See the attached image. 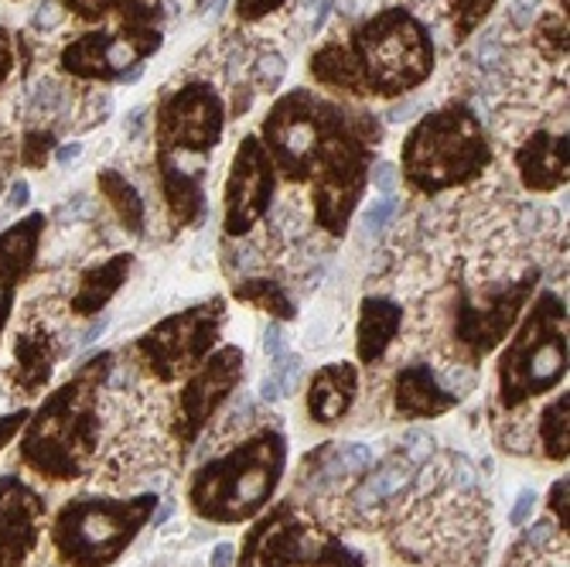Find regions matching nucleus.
<instances>
[{"label": "nucleus", "instance_id": "c756f323", "mask_svg": "<svg viewBox=\"0 0 570 567\" xmlns=\"http://www.w3.org/2000/svg\"><path fill=\"white\" fill-rule=\"evenodd\" d=\"M284 72H287V62L277 48H264L261 56L253 62V86L261 92H274L281 82H284Z\"/></svg>", "mask_w": 570, "mask_h": 567}, {"label": "nucleus", "instance_id": "bb28decb", "mask_svg": "<svg viewBox=\"0 0 570 567\" xmlns=\"http://www.w3.org/2000/svg\"><path fill=\"white\" fill-rule=\"evenodd\" d=\"M533 45L547 62H563L567 59V18L560 11L540 14L533 25Z\"/></svg>", "mask_w": 570, "mask_h": 567}, {"label": "nucleus", "instance_id": "49530a36", "mask_svg": "<svg viewBox=\"0 0 570 567\" xmlns=\"http://www.w3.org/2000/svg\"><path fill=\"white\" fill-rule=\"evenodd\" d=\"M31 198V185L28 182H14L11 192H8V209H24Z\"/></svg>", "mask_w": 570, "mask_h": 567}, {"label": "nucleus", "instance_id": "8fccbe9b", "mask_svg": "<svg viewBox=\"0 0 570 567\" xmlns=\"http://www.w3.org/2000/svg\"><path fill=\"white\" fill-rule=\"evenodd\" d=\"M236 554V547L233 544H219L216 550H213V567H233V557Z\"/></svg>", "mask_w": 570, "mask_h": 567}, {"label": "nucleus", "instance_id": "6e6d98bb", "mask_svg": "<svg viewBox=\"0 0 570 567\" xmlns=\"http://www.w3.org/2000/svg\"><path fill=\"white\" fill-rule=\"evenodd\" d=\"M0 188H4V182H0Z\"/></svg>", "mask_w": 570, "mask_h": 567}, {"label": "nucleus", "instance_id": "7ed1b4c3", "mask_svg": "<svg viewBox=\"0 0 570 567\" xmlns=\"http://www.w3.org/2000/svg\"><path fill=\"white\" fill-rule=\"evenodd\" d=\"M492 165V140L469 102H444L410 127L400 150V175L417 195L472 185Z\"/></svg>", "mask_w": 570, "mask_h": 567}, {"label": "nucleus", "instance_id": "cd10ccee", "mask_svg": "<svg viewBox=\"0 0 570 567\" xmlns=\"http://www.w3.org/2000/svg\"><path fill=\"white\" fill-rule=\"evenodd\" d=\"M499 0H451V35L454 41H469L482 21L495 11Z\"/></svg>", "mask_w": 570, "mask_h": 567}, {"label": "nucleus", "instance_id": "dca6fc26", "mask_svg": "<svg viewBox=\"0 0 570 567\" xmlns=\"http://www.w3.org/2000/svg\"><path fill=\"white\" fill-rule=\"evenodd\" d=\"M393 400L403 418H438L461 403V393L451 390L441 373L428 363L403 366L393 380Z\"/></svg>", "mask_w": 570, "mask_h": 567}, {"label": "nucleus", "instance_id": "58836bf2", "mask_svg": "<svg viewBox=\"0 0 570 567\" xmlns=\"http://www.w3.org/2000/svg\"><path fill=\"white\" fill-rule=\"evenodd\" d=\"M537 502H540V499H537V492H533V489H523L520 496H515V506L509 509V524H512V527H523V524L533 517Z\"/></svg>", "mask_w": 570, "mask_h": 567}, {"label": "nucleus", "instance_id": "4be33fe9", "mask_svg": "<svg viewBox=\"0 0 570 567\" xmlns=\"http://www.w3.org/2000/svg\"><path fill=\"white\" fill-rule=\"evenodd\" d=\"M66 8L82 21H107L117 14V28L124 31H161L165 8L161 0H66Z\"/></svg>", "mask_w": 570, "mask_h": 567}, {"label": "nucleus", "instance_id": "de8ad7c7", "mask_svg": "<svg viewBox=\"0 0 570 567\" xmlns=\"http://www.w3.org/2000/svg\"><path fill=\"white\" fill-rule=\"evenodd\" d=\"M550 537H553V527H550L547 520H543V524H533V527L527 530V544H530V547H540V544H547Z\"/></svg>", "mask_w": 570, "mask_h": 567}, {"label": "nucleus", "instance_id": "393cba45", "mask_svg": "<svg viewBox=\"0 0 570 567\" xmlns=\"http://www.w3.org/2000/svg\"><path fill=\"white\" fill-rule=\"evenodd\" d=\"M233 297L249 304V307H261V312H267L274 322H294L297 319L294 294L274 277H246V281L233 284Z\"/></svg>", "mask_w": 570, "mask_h": 567}, {"label": "nucleus", "instance_id": "2f4dec72", "mask_svg": "<svg viewBox=\"0 0 570 567\" xmlns=\"http://www.w3.org/2000/svg\"><path fill=\"white\" fill-rule=\"evenodd\" d=\"M335 451H338V461H342L345 476H352V472H366V469L373 466V448H370V444L345 441V444H335Z\"/></svg>", "mask_w": 570, "mask_h": 567}, {"label": "nucleus", "instance_id": "c85d7f7f", "mask_svg": "<svg viewBox=\"0 0 570 567\" xmlns=\"http://www.w3.org/2000/svg\"><path fill=\"white\" fill-rule=\"evenodd\" d=\"M540 441L550 458H567V393L540 414Z\"/></svg>", "mask_w": 570, "mask_h": 567}, {"label": "nucleus", "instance_id": "e433bc0d", "mask_svg": "<svg viewBox=\"0 0 570 567\" xmlns=\"http://www.w3.org/2000/svg\"><path fill=\"white\" fill-rule=\"evenodd\" d=\"M393 213H396V198H393V195H383L380 202H373L370 209H366V226H370L373 233H380V229L393 219Z\"/></svg>", "mask_w": 570, "mask_h": 567}, {"label": "nucleus", "instance_id": "f03ea898", "mask_svg": "<svg viewBox=\"0 0 570 567\" xmlns=\"http://www.w3.org/2000/svg\"><path fill=\"white\" fill-rule=\"evenodd\" d=\"M434 59L431 28L406 8H383L355 21L345 38L318 45L307 72L342 96L400 99L431 79Z\"/></svg>", "mask_w": 570, "mask_h": 567}, {"label": "nucleus", "instance_id": "f704fd0d", "mask_svg": "<svg viewBox=\"0 0 570 567\" xmlns=\"http://www.w3.org/2000/svg\"><path fill=\"white\" fill-rule=\"evenodd\" d=\"M297 377H301V355H277L274 359V370H271V380L277 383V390H281V397L284 393H291V387L297 383Z\"/></svg>", "mask_w": 570, "mask_h": 567}, {"label": "nucleus", "instance_id": "72a5a7b5", "mask_svg": "<svg viewBox=\"0 0 570 567\" xmlns=\"http://www.w3.org/2000/svg\"><path fill=\"white\" fill-rule=\"evenodd\" d=\"M62 102H66V92L56 86V82H41L38 92H31V114H62Z\"/></svg>", "mask_w": 570, "mask_h": 567}, {"label": "nucleus", "instance_id": "79ce46f5", "mask_svg": "<svg viewBox=\"0 0 570 567\" xmlns=\"http://www.w3.org/2000/svg\"><path fill=\"white\" fill-rule=\"evenodd\" d=\"M59 21H62V14L45 0V4H38V11H35V18H31V28H35V31H51Z\"/></svg>", "mask_w": 570, "mask_h": 567}, {"label": "nucleus", "instance_id": "4468645a", "mask_svg": "<svg viewBox=\"0 0 570 567\" xmlns=\"http://www.w3.org/2000/svg\"><path fill=\"white\" fill-rule=\"evenodd\" d=\"M243 377V349L236 345H223L216 349L205 363L198 366V373L188 380V387L181 390V421H178V434L185 441H191L209 418L219 410V403L236 390Z\"/></svg>", "mask_w": 570, "mask_h": 567}, {"label": "nucleus", "instance_id": "c9c22d12", "mask_svg": "<svg viewBox=\"0 0 570 567\" xmlns=\"http://www.w3.org/2000/svg\"><path fill=\"white\" fill-rule=\"evenodd\" d=\"M281 8H284V0H236V18L249 25V21H261Z\"/></svg>", "mask_w": 570, "mask_h": 567}, {"label": "nucleus", "instance_id": "9d476101", "mask_svg": "<svg viewBox=\"0 0 570 567\" xmlns=\"http://www.w3.org/2000/svg\"><path fill=\"white\" fill-rule=\"evenodd\" d=\"M537 284H540V271H527L520 281L492 284L482 294V301L472 297L464 284H458L454 304H451V335L458 349L469 355L472 363L485 359L502 339H509V332L527 312V304L533 301Z\"/></svg>", "mask_w": 570, "mask_h": 567}, {"label": "nucleus", "instance_id": "ddd939ff", "mask_svg": "<svg viewBox=\"0 0 570 567\" xmlns=\"http://www.w3.org/2000/svg\"><path fill=\"white\" fill-rule=\"evenodd\" d=\"M277 195V168L264 150L261 137L246 134L233 154L229 178L223 188V233L229 239H243L256 229Z\"/></svg>", "mask_w": 570, "mask_h": 567}, {"label": "nucleus", "instance_id": "f3484780", "mask_svg": "<svg viewBox=\"0 0 570 567\" xmlns=\"http://www.w3.org/2000/svg\"><path fill=\"white\" fill-rule=\"evenodd\" d=\"M205 165H181L171 162L165 154H158V178H161V195L168 205V216L175 229L195 226L209 213V202H205Z\"/></svg>", "mask_w": 570, "mask_h": 567}, {"label": "nucleus", "instance_id": "f257e3e1", "mask_svg": "<svg viewBox=\"0 0 570 567\" xmlns=\"http://www.w3.org/2000/svg\"><path fill=\"white\" fill-rule=\"evenodd\" d=\"M256 137L271 154L277 175L297 185L311 182L318 229L342 239L370 188L373 154L383 144V120L358 110L355 102L297 86L267 110Z\"/></svg>", "mask_w": 570, "mask_h": 567}, {"label": "nucleus", "instance_id": "423d86ee", "mask_svg": "<svg viewBox=\"0 0 570 567\" xmlns=\"http://www.w3.org/2000/svg\"><path fill=\"white\" fill-rule=\"evenodd\" d=\"M114 355L102 352L89 359L86 370L66 383L56 397H51L41 410V424L28 438V458L45 472H56L59 479H69L79 472L82 458L92 448V393L107 380Z\"/></svg>", "mask_w": 570, "mask_h": 567}, {"label": "nucleus", "instance_id": "5701e85b", "mask_svg": "<svg viewBox=\"0 0 570 567\" xmlns=\"http://www.w3.org/2000/svg\"><path fill=\"white\" fill-rule=\"evenodd\" d=\"M134 271V253H117L110 261H102L96 267H89L79 284H76V294H72V312L76 315H99L102 307L114 301V294L127 284Z\"/></svg>", "mask_w": 570, "mask_h": 567}, {"label": "nucleus", "instance_id": "2eb2a0df", "mask_svg": "<svg viewBox=\"0 0 570 567\" xmlns=\"http://www.w3.org/2000/svg\"><path fill=\"white\" fill-rule=\"evenodd\" d=\"M515 172L527 192L547 195L567 185V130H537L515 150Z\"/></svg>", "mask_w": 570, "mask_h": 567}, {"label": "nucleus", "instance_id": "f8f14e48", "mask_svg": "<svg viewBox=\"0 0 570 567\" xmlns=\"http://www.w3.org/2000/svg\"><path fill=\"white\" fill-rule=\"evenodd\" d=\"M161 31H124V28H99L79 35L62 48V69L76 79L89 82H137L144 72V59L161 48Z\"/></svg>", "mask_w": 570, "mask_h": 567}, {"label": "nucleus", "instance_id": "412c9836", "mask_svg": "<svg viewBox=\"0 0 570 567\" xmlns=\"http://www.w3.org/2000/svg\"><path fill=\"white\" fill-rule=\"evenodd\" d=\"M38 499L14 482L0 486V567H11L35 540V506Z\"/></svg>", "mask_w": 570, "mask_h": 567}, {"label": "nucleus", "instance_id": "a18cd8bd", "mask_svg": "<svg viewBox=\"0 0 570 567\" xmlns=\"http://www.w3.org/2000/svg\"><path fill=\"white\" fill-rule=\"evenodd\" d=\"M550 506H553L557 520H560V524H563V530H567V482H557V486H553V492H550Z\"/></svg>", "mask_w": 570, "mask_h": 567}, {"label": "nucleus", "instance_id": "864d4df0", "mask_svg": "<svg viewBox=\"0 0 570 567\" xmlns=\"http://www.w3.org/2000/svg\"><path fill=\"white\" fill-rule=\"evenodd\" d=\"M144 114H147V110H134V114H130V124H127V137H137V134H140V127H144Z\"/></svg>", "mask_w": 570, "mask_h": 567}, {"label": "nucleus", "instance_id": "37998d69", "mask_svg": "<svg viewBox=\"0 0 570 567\" xmlns=\"http://www.w3.org/2000/svg\"><path fill=\"white\" fill-rule=\"evenodd\" d=\"M284 322H271L267 329H264V352L271 355V359H277L281 352H284V329H281Z\"/></svg>", "mask_w": 570, "mask_h": 567}, {"label": "nucleus", "instance_id": "1a4fd4ad", "mask_svg": "<svg viewBox=\"0 0 570 567\" xmlns=\"http://www.w3.org/2000/svg\"><path fill=\"white\" fill-rule=\"evenodd\" d=\"M226 130V102L209 82H185L158 102L154 114V144L158 154L188 165L205 158L219 147Z\"/></svg>", "mask_w": 570, "mask_h": 567}, {"label": "nucleus", "instance_id": "6ab92c4d", "mask_svg": "<svg viewBox=\"0 0 570 567\" xmlns=\"http://www.w3.org/2000/svg\"><path fill=\"white\" fill-rule=\"evenodd\" d=\"M403 325V307L386 294H370L358 304V325H355V352L362 363H380Z\"/></svg>", "mask_w": 570, "mask_h": 567}, {"label": "nucleus", "instance_id": "aec40b11", "mask_svg": "<svg viewBox=\"0 0 570 567\" xmlns=\"http://www.w3.org/2000/svg\"><path fill=\"white\" fill-rule=\"evenodd\" d=\"M358 393V370L352 363H328L307 387V414L318 424H338Z\"/></svg>", "mask_w": 570, "mask_h": 567}, {"label": "nucleus", "instance_id": "5fc2aeb1", "mask_svg": "<svg viewBox=\"0 0 570 567\" xmlns=\"http://www.w3.org/2000/svg\"><path fill=\"white\" fill-rule=\"evenodd\" d=\"M171 512H175V506H171V502H165V506H161V512H158V517H154V530H158V527H161V524H165V520L171 517Z\"/></svg>", "mask_w": 570, "mask_h": 567}, {"label": "nucleus", "instance_id": "603ef678", "mask_svg": "<svg viewBox=\"0 0 570 567\" xmlns=\"http://www.w3.org/2000/svg\"><path fill=\"white\" fill-rule=\"evenodd\" d=\"M335 8V0H318V8H315V18H311V31H318L328 18V11Z\"/></svg>", "mask_w": 570, "mask_h": 567}, {"label": "nucleus", "instance_id": "9b49d317", "mask_svg": "<svg viewBox=\"0 0 570 567\" xmlns=\"http://www.w3.org/2000/svg\"><path fill=\"white\" fill-rule=\"evenodd\" d=\"M239 567H362V557L281 509L249 534Z\"/></svg>", "mask_w": 570, "mask_h": 567}, {"label": "nucleus", "instance_id": "c03bdc74", "mask_svg": "<svg viewBox=\"0 0 570 567\" xmlns=\"http://www.w3.org/2000/svg\"><path fill=\"white\" fill-rule=\"evenodd\" d=\"M530 21H537V0H515L512 4V25H530Z\"/></svg>", "mask_w": 570, "mask_h": 567}, {"label": "nucleus", "instance_id": "20e7f679", "mask_svg": "<svg viewBox=\"0 0 570 567\" xmlns=\"http://www.w3.org/2000/svg\"><path fill=\"white\" fill-rule=\"evenodd\" d=\"M287 458V441L281 431H261L226 458L209 461L191 479V509L216 524H243L274 496Z\"/></svg>", "mask_w": 570, "mask_h": 567}, {"label": "nucleus", "instance_id": "7c9ffc66", "mask_svg": "<svg viewBox=\"0 0 570 567\" xmlns=\"http://www.w3.org/2000/svg\"><path fill=\"white\" fill-rule=\"evenodd\" d=\"M18 355H21V366H24V380L28 383H41L51 373V355L45 352V342L35 339H21L18 342Z\"/></svg>", "mask_w": 570, "mask_h": 567}, {"label": "nucleus", "instance_id": "473e14b6", "mask_svg": "<svg viewBox=\"0 0 570 567\" xmlns=\"http://www.w3.org/2000/svg\"><path fill=\"white\" fill-rule=\"evenodd\" d=\"M51 144H56V134H51V130H31V134L24 137L21 162H24L28 168H41L45 158H48V150H51Z\"/></svg>", "mask_w": 570, "mask_h": 567}, {"label": "nucleus", "instance_id": "39448f33", "mask_svg": "<svg viewBox=\"0 0 570 567\" xmlns=\"http://www.w3.org/2000/svg\"><path fill=\"white\" fill-rule=\"evenodd\" d=\"M567 377V301L557 291H540L515 322L509 345L499 355V400L515 410L553 390Z\"/></svg>", "mask_w": 570, "mask_h": 567}, {"label": "nucleus", "instance_id": "a19ab883", "mask_svg": "<svg viewBox=\"0 0 570 567\" xmlns=\"http://www.w3.org/2000/svg\"><path fill=\"white\" fill-rule=\"evenodd\" d=\"M11 69H14V41L8 28H0V86H4Z\"/></svg>", "mask_w": 570, "mask_h": 567}, {"label": "nucleus", "instance_id": "4c0bfd02", "mask_svg": "<svg viewBox=\"0 0 570 567\" xmlns=\"http://www.w3.org/2000/svg\"><path fill=\"white\" fill-rule=\"evenodd\" d=\"M370 182H373L383 195H393L396 185H400V168L390 165V162H376V165L370 168Z\"/></svg>", "mask_w": 570, "mask_h": 567}, {"label": "nucleus", "instance_id": "6e6552de", "mask_svg": "<svg viewBox=\"0 0 570 567\" xmlns=\"http://www.w3.org/2000/svg\"><path fill=\"white\" fill-rule=\"evenodd\" d=\"M226 297H209L198 301L185 312H175L161 319L154 329H147L137 339V355L140 363L158 377L161 383L178 380L188 370H198L205 359L213 355L216 342L223 339L226 329Z\"/></svg>", "mask_w": 570, "mask_h": 567}, {"label": "nucleus", "instance_id": "a211bd4d", "mask_svg": "<svg viewBox=\"0 0 570 567\" xmlns=\"http://www.w3.org/2000/svg\"><path fill=\"white\" fill-rule=\"evenodd\" d=\"M41 226H45V216L35 213V216L21 219L18 226L0 233V332H4V325H8L18 284L31 271L35 250L41 239Z\"/></svg>", "mask_w": 570, "mask_h": 567}, {"label": "nucleus", "instance_id": "0eeeda50", "mask_svg": "<svg viewBox=\"0 0 570 567\" xmlns=\"http://www.w3.org/2000/svg\"><path fill=\"white\" fill-rule=\"evenodd\" d=\"M154 502H158L154 496H140L130 502H99V499L69 502L56 524L59 554L76 567H102L117 560L120 550L150 520Z\"/></svg>", "mask_w": 570, "mask_h": 567}, {"label": "nucleus", "instance_id": "a878e982", "mask_svg": "<svg viewBox=\"0 0 570 567\" xmlns=\"http://www.w3.org/2000/svg\"><path fill=\"white\" fill-rule=\"evenodd\" d=\"M413 469H417V454H393V458H386L383 466L362 482V489L355 492V502L358 506H376V502H383V499H390V496H396L410 479H413Z\"/></svg>", "mask_w": 570, "mask_h": 567}, {"label": "nucleus", "instance_id": "3c124183", "mask_svg": "<svg viewBox=\"0 0 570 567\" xmlns=\"http://www.w3.org/2000/svg\"><path fill=\"white\" fill-rule=\"evenodd\" d=\"M107 325H110V319H107V315H102L99 322H92V325H89V329L82 332V339H79V342H82V345H89V342H96V339H99L102 332H107Z\"/></svg>", "mask_w": 570, "mask_h": 567}, {"label": "nucleus", "instance_id": "ea45409f", "mask_svg": "<svg viewBox=\"0 0 570 567\" xmlns=\"http://www.w3.org/2000/svg\"><path fill=\"white\" fill-rule=\"evenodd\" d=\"M475 59L482 62V69H495V66L502 62V45H499L495 35H482V38H479Z\"/></svg>", "mask_w": 570, "mask_h": 567}, {"label": "nucleus", "instance_id": "09e8293b", "mask_svg": "<svg viewBox=\"0 0 570 567\" xmlns=\"http://www.w3.org/2000/svg\"><path fill=\"white\" fill-rule=\"evenodd\" d=\"M79 158H82V144H79V140L62 144V147L56 150V162H59V165H72V162H79Z\"/></svg>", "mask_w": 570, "mask_h": 567}, {"label": "nucleus", "instance_id": "b1692460", "mask_svg": "<svg viewBox=\"0 0 570 567\" xmlns=\"http://www.w3.org/2000/svg\"><path fill=\"white\" fill-rule=\"evenodd\" d=\"M96 188H99V195L110 202V209L117 213V219H120V226L130 233V236H144L147 233V202L140 198V192L120 175V172H114V168H102L99 175H96Z\"/></svg>", "mask_w": 570, "mask_h": 567}]
</instances>
